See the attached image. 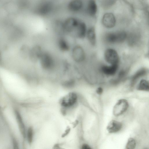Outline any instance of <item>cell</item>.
Wrapping results in <instances>:
<instances>
[{
  "instance_id": "cell-1",
  "label": "cell",
  "mask_w": 149,
  "mask_h": 149,
  "mask_svg": "<svg viewBox=\"0 0 149 149\" xmlns=\"http://www.w3.org/2000/svg\"><path fill=\"white\" fill-rule=\"evenodd\" d=\"M127 36L126 33L124 31L109 32L105 34L104 39L106 42L109 44L119 43L125 41Z\"/></svg>"
},
{
  "instance_id": "cell-2",
  "label": "cell",
  "mask_w": 149,
  "mask_h": 149,
  "mask_svg": "<svg viewBox=\"0 0 149 149\" xmlns=\"http://www.w3.org/2000/svg\"><path fill=\"white\" fill-rule=\"evenodd\" d=\"M38 61L41 68L46 71L52 70L55 66L54 58L52 54L47 52H43Z\"/></svg>"
},
{
  "instance_id": "cell-3",
  "label": "cell",
  "mask_w": 149,
  "mask_h": 149,
  "mask_svg": "<svg viewBox=\"0 0 149 149\" xmlns=\"http://www.w3.org/2000/svg\"><path fill=\"white\" fill-rule=\"evenodd\" d=\"M71 56L73 61L77 63H80L85 59L86 54L83 47L79 45H74L71 49Z\"/></svg>"
},
{
  "instance_id": "cell-4",
  "label": "cell",
  "mask_w": 149,
  "mask_h": 149,
  "mask_svg": "<svg viewBox=\"0 0 149 149\" xmlns=\"http://www.w3.org/2000/svg\"><path fill=\"white\" fill-rule=\"evenodd\" d=\"M105 61L110 65L118 64L119 57L116 50L112 48L107 49L104 54Z\"/></svg>"
},
{
  "instance_id": "cell-5",
  "label": "cell",
  "mask_w": 149,
  "mask_h": 149,
  "mask_svg": "<svg viewBox=\"0 0 149 149\" xmlns=\"http://www.w3.org/2000/svg\"><path fill=\"white\" fill-rule=\"evenodd\" d=\"M87 31L86 24L83 22L79 21L76 28L70 35L75 38L83 39L86 36Z\"/></svg>"
},
{
  "instance_id": "cell-6",
  "label": "cell",
  "mask_w": 149,
  "mask_h": 149,
  "mask_svg": "<svg viewBox=\"0 0 149 149\" xmlns=\"http://www.w3.org/2000/svg\"><path fill=\"white\" fill-rule=\"evenodd\" d=\"M43 52L40 45H35L30 47L28 58L33 63L38 62Z\"/></svg>"
},
{
  "instance_id": "cell-7",
  "label": "cell",
  "mask_w": 149,
  "mask_h": 149,
  "mask_svg": "<svg viewBox=\"0 0 149 149\" xmlns=\"http://www.w3.org/2000/svg\"><path fill=\"white\" fill-rule=\"evenodd\" d=\"M79 21L77 19L74 17H70L67 18L62 24L63 30L70 35L76 28Z\"/></svg>"
},
{
  "instance_id": "cell-8",
  "label": "cell",
  "mask_w": 149,
  "mask_h": 149,
  "mask_svg": "<svg viewBox=\"0 0 149 149\" xmlns=\"http://www.w3.org/2000/svg\"><path fill=\"white\" fill-rule=\"evenodd\" d=\"M128 106V103L126 100L121 99L118 100L113 107V114L116 116H120L127 110Z\"/></svg>"
},
{
  "instance_id": "cell-9",
  "label": "cell",
  "mask_w": 149,
  "mask_h": 149,
  "mask_svg": "<svg viewBox=\"0 0 149 149\" xmlns=\"http://www.w3.org/2000/svg\"><path fill=\"white\" fill-rule=\"evenodd\" d=\"M102 23L107 28L113 27L116 24V19L114 15L111 13H105L102 17Z\"/></svg>"
},
{
  "instance_id": "cell-10",
  "label": "cell",
  "mask_w": 149,
  "mask_h": 149,
  "mask_svg": "<svg viewBox=\"0 0 149 149\" xmlns=\"http://www.w3.org/2000/svg\"><path fill=\"white\" fill-rule=\"evenodd\" d=\"M76 94L73 92L69 93L64 97L61 101V104L65 107H68L73 105L77 100Z\"/></svg>"
},
{
  "instance_id": "cell-11",
  "label": "cell",
  "mask_w": 149,
  "mask_h": 149,
  "mask_svg": "<svg viewBox=\"0 0 149 149\" xmlns=\"http://www.w3.org/2000/svg\"><path fill=\"white\" fill-rule=\"evenodd\" d=\"M57 46L59 49L62 52H67L71 49L68 40L65 37L61 36L57 40Z\"/></svg>"
},
{
  "instance_id": "cell-12",
  "label": "cell",
  "mask_w": 149,
  "mask_h": 149,
  "mask_svg": "<svg viewBox=\"0 0 149 149\" xmlns=\"http://www.w3.org/2000/svg\"><path fill=\"white\" fill-rule=\"evenodd\" d=\"M118 68V64L103 65L101 67V71L104 74L109 76L114 75Z\"/></svg>"
},
{
  "instance_id": "cell-13",
  "label": "cell",
  "mask_w": 149,
  "mask_h": 149,
  "mask_svg": "<svg viewBox=\"0 0 149 149\" xmlns=\"http://www.w3.org/2000/svg\"><path fill=\"white\" fill-rule=\"evenodd\" d=\"M122 127V124L120 122L112 120L108 124L107 130L109 133H115L119 131Z\"/></svg>"
},
{
  "instance_id": "cell-14",
  "label": "cell",
  "mask_w": 149,
  "mask_h": 149,
  "mask_svg": "<svg viewBox=\"0 0 149 149\" xmlns=\"http://www.w3.org/2000/svg\"><path fill=\"white\" fill-rule=\"evenodd\" d=\"M83 5L81 0H72L68 4V8L72 12H77L81 9Z\"/></svg>"
},
{
  "instance_id": "cell-15",
  "label": "cell",
  "mask_w": 149,
  "mask_h": 149,
  "mask_svg": "<svg viewBox=\"0 0 149 149\" xmlns=\"http://www.w3.org/2000/svg\"><path fill=\"white\" fill-rule=\"evenodd\" d=\"M148 70L143 68L140 69L132 76L131 79V84L133 85L139 78L146 76L148 73Z\"/></svg>"
},
{
  "instance_id": "cell-16",
  "label": "cell",
  "mask_w": 149,
  "mask_h": 149,
  "mask_svg": "<svg viewBox=\"0 0 149 149\" xmlns=\"http://www.w3.org/2000/svg\"><path fill=\"white\" fill-rule=\"evenodd\" d=\"M86 36L90 43L93 45H95L96 42L95 29L93 27L89 28L87 30Z\"/></svg>"
},
{
  "instance_id": "cell-17",
  "label": "cell",
  "mask_w": 149,
  "mask_h": 149,
  "mask_svg": "<svg viewBox=\"0 0 149 149\" xmlns=\"http://www.w3.org/2000/svg\"><path fill=\"white\" fill-rule=\"evenodd\" d=\"M87 12L91 16L95 15L97 11V7L95 0H89L87 6Z\"/></svg>"
},
{
  "instance_id": "cell-18",
  "label": "cell",
  "mask_w": 149,
  "mask_h": 149,
  "mask_svg": "<svg viewBox=\"0 0 149 149\" xmlns=\"http://www.w3.org/2000/svg\"><path fill=\"white\" fill-rule=\"evenodd\" d=\"M15 113L19 129L22 135L24 136L25 135V127L22 117L19 113L16 110L15 111Z\"/></svg>"
},
{
  "instance_id": "cell-19",
  "label": "cell",
  "mask_w": 149,
  "mask_h": 149,
  "mask_svg": "<svg viewBox=\"0 0 149 149\" xmlns=\"http://www.w3.org/2000/svg\"><path fill=\"white\" fill-rule=\"evenodd\" d=\"M138 90L148 91L149 84L148 81L145 79H141L137 87Z\"/></svg>"
},
{
  "instance_id": "cell-20",
  "label": "cell",
  "mask_w": 149,
  "mask_h": 149,
  "mask_svg": "<svg viewBox=\"0 0 149 149\" xmlns=\"http://www.w3.org/2000/svg\"><path fill=\"white\" fill-rule=\"evenodd\" d=\"M136 142L135 140L132 138H129L127 141L125 148L127 149H134L136 147Z\"/></svg>"
},
{
  "instance_id": "cell-21",
  "label": "cell",
  "mask_w": 149,
  "mask_h": 149,
  "mask_svg": "<svg viewBox=\"0 0 149 149\" xmlns=\"http://www.w3.org/2000/svg\"><path fill=\"white\" fill-rule=\"evenodd\" d=\"M127 74V71L123 70L120 71L118 74L117 78L113 81V82H118L119 81L123 79L126 77Z\"/></svg>"
},
{
  "instance_id": "cell-22",
  "label": "cell",
  "mask_w": 149,
  "mask_h": 149,
  "mask_svg": "<svg viewBox=\"0 0 149 149\" xmlns=\"http://www.w3.org/2000/svg\"><path fill=\"white\" fill-rule=\"evenodd\" d=\"M33 136V130L32 128L30 127L29 128L27 133V139L28 142L31 143L32 140Z\"/></svg>"
},
{
  "instance_id": "cell-23",
  "label": "cell",
  "mask_w": 149,
  "mask_h": 149,
  "mask_svg": "<svg viewBox=\"0 0 149 149\" xmlns=\"http://www.w3.org/2000/svg\"><path fill=\"white\" fill-rule=\"evenodd\" d=\"M74 80L71 78L65 81L63 83V85L66 87L71 86L74 85Z\"/></svg>"
},
{
  "instance_id": "cell-24",
  "label": "cell",
  "mask_w": 149,
  "mask_h": 149,
  "mask_svg": "<svg viewBox=\"0 0 149 149\" xmlns=\"http://www.w3.org/2000/svg\"><path fill=\"white\" fill-rule=\"evenodd\" d=\"M103 90L102 88L101 87H98L96 89V92L97 93L99 94L100 95L102 94L103 92Z\"/></svg>"
},
{
  "instance_id": "cell-25",
  "label": "cell",
  "mask_w": 149,
  "mask_h": 149,
  "mask_svg": "<svg viewBox=\"0 0 149 149\" xmlns=\"http://www.w3.org/2000/svg\"><path fill=\"white\" fill-rule=\"evenodd\" d=\"M82 148L84 149H90L91 148L87 144H84L82 146Z\"/></svg>"
},
{
  "instance_id": "cell-26",
  "label": "cell",
  "mask_w": 149,
  "mask_h": 149,
  "mask_svg": "<svg viewBox=\"0 0 149 149\" xmlns=\"http://www.w3.org/2000/svg\"><path fill=\"white\" fill-rule=\"evenodd\" d=\"M3 62V56L0 50V65L2 64Z\"/></svg>"
}]
</instances>
